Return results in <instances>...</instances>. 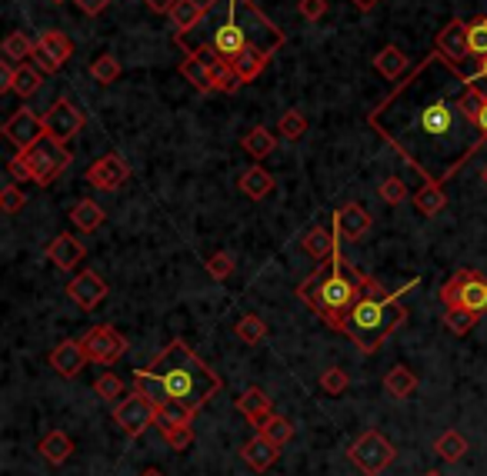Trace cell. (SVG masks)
<instances>
[{"mask_svg": "<svg viewBox=\"0 0 487 476\" xmlns=\"http://www.w3.org/2000/svg\"><path fill=\"white\" fill-rule=\"evenodd\" d=\"M475 80L477 77L464 74L461 63L448 61L441 51L427 53L367 113V127L381 134L424 180L444 187L481 147H487V137L461 111L464 90Z\"/></svg>", "mask_w": 487, "mask_h": 476, "instance_id": "6da1fadb", "label": "cell"}, {"mask_svg": "<svg viewBox=\"0 0 487 476\" xmlns=\"http://www.w3.org/2000/svg\"><path fill=\"white\" fill-rule=\"evenodd\" d=\"M194 30H204V37L177 40V47L210 70L218 94L254 84L268 70L270 57L287 44L281 27L254 0H207L204 17Z\"/></svg>", "mask_w": 487, "mask_h": 476, "instance_id": "7a4b0ae2", "label": "cell"}, {"mask_svg": "<svg viewBox=\"0 0 487 476\" xmlns=\"http://www.w3.org/2000/svg\"><path fill=\"white\" fill-rule=\"evenodd\" d=\"M134 387L141 390L144 397H151L157 406L174 400V403L191 406L194 414H197L220 390V376L214 373L184 340H174L154 364L137 370Z\"/></svg>", "mask_w": 487, "mask_h": 476, "instance_id": "3957f363", "label": "cell"}, {"mask_svg": "<svg viewBox=\"0 0 487 476\" xmlns=\"http://www.w3.org/2000/svg\"><path fill=\"white\" fill-rule=\"evenodd\" d=\"M371 283V276H364L354 264H347V257L334 253L331 260H324L314 274L297 287V297L308 303L324 324L341 333L351 307L358 303L364 287Z\"/></svg>", "mask_w": 487, "mask_h": 476, "instance_id": "277c9868", "label": "cell"}, {"mask_svg": "<svg viewBox=\"0 0 487 476\" xmlns=\"http://www.w3.org/2000/svg\"><path fill=\"white\" fill-rule=\"evenodd\" d=\"M404 320H408V310L400 303V293H387L377 280H371L358 297V303L351 307L341 333L354 340L360 353H374Z\"/></svg>", "mask_w": 487, "mask_h": 476, "instance_id": "5b68a950", "label": "cell"}, {"mask_svg": "<svg viewBox=\"0 0 487 476\" xmlns=\"http://www.w3.org/2000/svg\"><path fill=\"white\" fill-rule=\"evenodd\" d=\"M21 157H24L27 167H30V174H34V184H37V187H51L54 180L70 167V160H74L70 151H67V144L47 137V134H44L30 151L21 153Z\"/></svg>", "mask_w": 487, "mask_h": 476, "instance_id": "8992f818", "label": "cell"}, {"mask_svg": "<svg viewBox=\"0 0 487 476\" xmlns=\"http://www.w3.org/2000/svg\"><path fill=\"white\" fill-rule=\"evenodd\" d=\"M437 297H441L444 307H467V310H475V314L481 316L487 314V276L481 274V270L464 267V270H458V274L441 287Z\"/></svg>", "mask_w": 487, "mask_h": 476, "instance_id": "52a82bcc", "label": "cell"}, {"mask_svg": "<svg viewBox=\"0 0 487 476\" xmlns=\"http://www.w3.org/2000/svg\"><path fill=\"white\" fill-rule=\"evenodd\" d=\"M351 464L358 466L364 476H381L387 466L394 464V447H391V439L384 433H377V430H367V433H360L354 439V447H351Z\"/></svg>", "mask_w": 487, "mask_h": 476, "instance_id": "ba28073f", "label": "cell"}, {"mask_svg": "<svg viewBox=\"0 0 487 476\" xmlns=\"http://www.w3.org/2000/svg\"><path fill=\"white\" fill-rule=\"evenodd\" d=\"M114 423L120 426L128 437H141L147 426L157 423V403L134 387V393L124 397V400L114 406Z\"/></svg>", "mask_w": 487, "mask_h": 476, "instance_id": "9c48e42d", "label": "cell"}, {"mask_svg": "<svg viewBox=\"0 0 487 476\" xmlns=\"http://www.w3.org/2000/svg\"><path fill=\"white\" fill-rule=\"evenodd\" d=\"M80 127H84V111H80L78 103H74V97H67V94H61V97L47 107V113H44L47 137L61 140V144H70V140L80 134Z\"/></svg>", "mask_w": 487, "mask_h": 476, "instance_id": "30bf717a", "label": "cell"}, {"mask_svg": "<svg viewBox=\"0 0 487 476\" xmlns=\"http://www.w3.org/2000/svg\"><path fill=\"white\" fill-rule=\"evenodd\" d=\"M80 343H84V350H87V360L97 366L117 364V360L128 353V340L120 337L114 326H107V324L90 326L87 337L80 340Z\"/></svg>", "mask_w": 487, "mask_h": 476, "instance_id": "8fae6325", "label": "cell"}, {"mask_svg": "<svg viewBox=\"0 0 487 476\" xmlns=\"http://www.w3.org/2000/svg\"><path fill=\"white\" fill-rule=\"evenodd\" d=\"M74 57V44L61 30H40L34 40V63L44 74H57L67 61Z\"/></svg>", "mask_w": 487, "mask_h": 476, "instance_id": "7c38bea8", "label": "cell"}, {"mask_svg": "<svg viewBox=\"0 0 487 476\" xmlns=\"http://www.w3.org/2000/svg\"><path fill=\"white\" fill-rule=\"evenodd\" d=\"M44 134H47V130H44V117H37L30 107H21V111L13 113V117H7V124H4V137L11 140L21 153L30 151Z\"/></svg>", "mask_w": 487, "mask_h": 476, "instance_id": "4fadbf2b", "label": "cell"}, {"mask_svg": "<svg viewBox=\"0 0 487 476\" xmlns=\"http://www.w3.org/2000/svg\"><path fill=\"white\" fill-rule=\"evenodd\" d=\"M128 176H130V167L124 163L120 153H103V157H97V160L87 167L84 180L97 190H117Z\"/></svg>", "mask_w": 487, "mask_h": 476, "instance_id": "5bb4252c", "label": "cell"}, {"mask_svg": "<svg viewBox=\"0 0 487 476\" xmlns=\"http://www.w3.org/2000/svg\"><path fill=\"white\" fill-rule=\"evenodd\" d=\"M107 293H111V290H107V283H103V280L94 274V270H80V276H74V280L67 283V297L78 303L80 310H87V314L101 307Z\"/></svg>", "mask_w": 487, "mask_h": 476, "instance_id": "9a60e30c", "label": "cell"}, {"mask_svg": "<svg viewBox=\"0 0 487 476\" xmlns=\"http://www.w3.org/2000/svg\"><path fill=\"white\" fill-rule=\"evenodd\" d=\"M44 87V70H40L37 63H21V67H11V63H4V84L0 90H11L17 97H34L37 90Z\"/></svg>", "mask_w": 487, "mask_h": 476, "instance_id": "2e32d148", "label": "cell"}, {"mask_svg": "<svg viewBox=\"0 0 487 476\" xmlns=\"http://www.w3.org/2000/svg\"><path fill=\"white\" fill-rule=\"evenodd\" d=\"M371 213L364 210L360 203H344L341 210L334 213V234H337V240H347V243H358L371 230Z\"/></svg>", "mask_w": 487, "mask_h": 476, "instance_id": "e0dca14e", "label": "cell"}, {"mask_svg": "<svg viewBox=\"0 0 487 476\" xmlns=\"http://www.w3.org/2000/svg\"><path fill=\"white\" fill-rule=\"evenodd\" d=\"M87 350H84V343L80 340H64V343H57L51 353V366L57 376H64V380H74L80 376V370L87 366Z\"/></svg>", "mask_w": 487, "mask_h": 476, "instance_id": "ac0fdd59", "label": "cell"}, {"mask_svg": "<svg viewBox=\"0 0 487 476\" xmlns=\"http://www.w3.org/2000/svg\"><path fill=\"white\" fill-rule=\"evenodd\" d=\"M47 260H51L57 270H78L80 260L87 257V247L80 243L78 237H70V234H57V237L47 243Z\"/></svg>", "mask_w": 487, "mask_h": 476, "instance_id": "d6986e66", "label": "cell"}, {"mask_svg": "<svg viewBox=\"0 0 487 476\" xmlns=\"http://www.w3.org/2000/svg\"><path fill=\"white\" fill-rule=\"evenodd\" d=\"M434 44H437V51L454 63H464L467 57H471V51H467V24L458 21V17H454L450 24L441 27V34H437Z\"/></svg>", "mask_w": 487, "mask_h": 476, "instance_id": "ffe728a7", "label": "cell"}, {"mask_svg": "<svg viewBox=\"0 0 487 476\" xmlns=\"http://www.w3.org/2000/svg\"><path fill=\"white\" fill-rule=\"evenodd\" d=\"M244 464L251 466V470H257V473H268L270 466L281 460V447L277 443H270L264 433H257V437H251L247 443H244Z\"/></svg>", "mask_w": 487, "mask_h": 476, "instance_id": "44dd1931", "label": "cell"}, {"mask_svg": "<svg viewBox=\"0 0 487 476\" xmlns=\"http://www.w3.org/2000/svg\"><path fill=\"white\" fill-rule=\"evenodd\" d=\"M301 250L308 253V257H314L318 264H324V260H331L334 253H337V234L324 224L310 226L308 234H304V240H301Z\"/></svg>", "mask_w": 487, "mask_h": 476, "instance_id": "7402d4cb", "label": "cell"}, {"mask_svg": "<svg viewBox=\"0 0 487 476\" xmlns=\"http://www.w3.org/2000/svg\"><path fill=\"white\" fill-rule=\"evenodd\" d=\"M237 410H241V416L247 423L260 426L270 414H274V403H270V397L260 387H247L241 393V400H237Z\"/></svg>", "mask_w": 487, "mask_h": 476, "instance_id": "603a6c76", "label": "cell"}, {"mask_svg": "<svg viewBox=\"0 0 487 476\" xmlns=\"http://www.w3.org/2000/svg\"><path fill=\"white\" fill-rule=\"evenodd\" d=\"M374 70H377L381 77H387V80H404L414 67H410L408 53L400 51L398 44H387L384 51L374 57Z\"/></svg>", "mask_w": 487, "mask_h": 476, "instance_id": "cb8c5ba5", "label": "cell"}, {"mask_svg": "<svg viewBox=\"0 0 487 476\" xmlns=\"http://www.w3.org/2000/svg\"><path fill=\"white\" fill-rule=\"evenodd\" d=\"M237 187H241L244 197H251V201H268V193L274 190V176L254 163V167H247L241 176H237Z\"/></svg>", "mask_w": 487, "mask_h": 476, "instance_id": "d4e9b609", "label": "cell"}, {"mask_svg": "<svg viewBox=\"0 0 487 476\" xmlns=\"http://www.w3.org/2000/svg\"><path fill=\"white\" fill-rule=\"evenodd\" d=\"M204 11H207L204 0H177L167 17H170V24L177 27V34H187V30H194V27L201 24Z\"/></svg>", "mask_w": 487, "mask_h": 476, "instance_id": "484cf974", "label": "cell"}, {"mask_svg": "<svg viewBox=\"0 0 487 476\" xmlns=\"http://www.w3.org/2000/svg\"><path fill=\"white\" fill-rule=\"evenodd\" d=\"M241 147L251 153L254 160H268L270 153H274V147H277V134L268 130V127H251V130L244 134Z\"/></svg>", "mask_w": 487, "mask_h": 476, "instance_id": "4316f807", "label": "cell"}, {"mask_svg": "<svg viewBox=\"0 0 487 476\" xmlns=\"http://www.w3.org/2000/svg\"><path fill=\"white\" fill-rule=\"evenodd\" d=\"M0 53H4V63H11V67H21V63L34 61V40L27 37V34H21V30H11V34L4 37V47H0Z\"/></svg>", "mask_w": 487, "mask_h": 476, "instance_id": "83f0119b", "label": "cell"}, {"mask_svg": "<svg viewBox=\"0 0 487 476\" xmlns=\"http://www.w3.org/2000/svg\"><path fill=\"white\" fill-rule=\"evenodd\" d=\"M70 453H74V443H70V437H67L64 430H54V433H47V437L40 439V456H44L47 464L54 466L67 464Z\"/></svg>", "mask_w": 487, "mask_h": 476, "instance_id": "f1b7e54d", "label": "cell"}, {"mask_svg": "<svg viewBox=\"0 0 487 476\" xmlns=\"http://www.w3.org/2000/svg\"><path fill=\"white\" fill-rule=\"evenodd\" d=\"M103 207L97 201H78L74 207H70V224L78 226L80 234H94L97 226L103 224Z\"/></svg>", "mask_w": 487, "mask_h": 476, "instance_id": "f546056e", "label": "cell"}, {"mask_svg": "<svg viewBox=\"0 0 487 476\" xmlns=\"http://www.w3.org/2000/svg\"><path fill=\"white\" fill-rule=\"evenodd\" d=\"M414 207H417V213L421 217H437V213L448 207V197H444V190H441V184H434V180H427L414 197Z\"/></svg>", "mask_w": 487, "mask_h": 476, "instance_id": "4dcf8cb0", "label": "cell"}, {"mask_svg": "<svg viewBox=\"0 0 487 476\" xmlns=\"http://www.w3.org/2000/svg\"><path fill=\"white\" fill-rule=\"evenodd\" d=\"M194 420V410L191 406H184V403H161L157 406V426H161V433L167 430H174V426H191Z\"/></svg>", "mask_w": 487, "mask_h": 476, "instance_id": "1f68e13d", "label": "cell"}, {"mask_svg": "<svg viewBox=\"0 0 487 476\" xmlns=\"http://www.w3.org/2000/svg\"><path fill=\"white\" fill-rule=\"evenodd\" d=\"M434 453L444 464H458L464 453H467V439H464V433H458V430H448V433H441V437L434 439Z\"/></svg>", "mask_w": 487, "mask_h": 476, "instance_id": "d6a6232c", "label": "cell"}, {"mask_svg": "<svg viewBox=\"0 0 487 476\" xmlns=\"http://www.w3.org/2000/svg\"><path fill=\"white\" fill-rule=\"evenodd\" d=\"M384 390L394 397V400H408L410 393L417 390V376L410 373L408 366H394V370L384 376Z\"/></svg>", "mask_w": 487, "mask_h": 476, "instance_id": "836d02e7", "label": "cell"}, {"mask_svg": "<svg viewBox=\"0 0 487 476\" xmlns=\"http://www.w3.org/2000/svg\"><path fill=\"white\" fill-rule=\"evenodd\" d=\"M257 433H264V437L270 439V443H277V447H284V443H291L294 439V423L287 420V416H277L270 414L264 423L257 426Z\"/></svg>", "mask_w": 487, "mask_h": 476, "instance_id": "e575fe53", "label": "cell"}, {"mask_svg": "<svg viewBox=\"0 0 487 476\" xmlns=\"http://www.w3.org/2000/svg\"><path fill=\"white\" fill-rule=\"evenodd\" d=\"M234 333H237L241 343L254 347V343H260V340L268 337V320H260L257 314H247V316H241V320L234 324Z\"/></svg>", "mask_w": 487, "mask_h": 476, "instance_id": "d590c367", "label": "cell"}, {"mask_svg": "<svg viewBox=\"0 0 487 476\" xmlns=\"http://www.w3.org/2000/svg\"><path fill=\"white\" fill-rule=\"evenodd\" d=\"M467 51H471L475 61L487 57V17H481V13L475 21H467Z\"/></svg>", "mask_w": 487, "mask_h": 476, "instance_id": "8d00e7d4", "label": "cell"}, {"mask_svg": "<svg viewBox=\"0 0 487 476\" xmlns=\"http://www.w3.org/2000/svg\"><path fill=\"white\" fill-rule=\"evenodd\" d=\"M90 77L97 80V84H114V80H120V61H117L114 53H101L97 61L90 63Z\"/></svg>", "mask_w": 487, "mask_h": 476, "instance_id": "74e56055", "label": "cell"}, {"mask_svg": "<svg viewBox=\"0 0 487 476\" xmlns=\"http://www.w3.org/2000/svg\"><path fill=\"white\" fill-rule=\"evenodd\" d=\"M475 324H477V314L475 310H467V307H448V314H444V326H448L454 337L471 333V326Z\"/></svg>", "mask_w": 487, "mask_h": 476, "instance_id": "f35d334b", "label": "cell"}, {"mask_svg": "<svg viewBox=\"0 0 487 476\" xmlns=\"http://www.w3.org/2000/svg\"><path fill=\"white\" fill-rule=\"evenodd\" d=\"M277 134H281L284 140H301L304 134H308V117L301 111H287V113H281V120H277Z\"/></svg>", "mask_w": 487, "mask_h": 476, "instance_id": "ab89813d", "label": "cell"}, {"mask_svg": "<svg viewBox=\"0 0 487 476\" xmlns=\"http://www.w3.org/2000/svg\"><path fill=\"white\" fill-rule=\"evenodd\" d=\"M377 193H381V201H384V203L400 207V203L408 201V184H404L400 176H384V180H381V187H377Z\"/></svg>", "mask_w": 487, "mask_h": 476, "instance_id": "60d3db41", "label": "cell"}, {"mask_svg": "<svg viewBox=\"0 0 487 476\" xmlns=\"http://www.w3.org/2000/svg\"><path fill=\"white\" fill-rule=\"evenodd\" d=\"M347 387H351V376H347V370H341V366H331V370H324V373H321V390H324V393L341 397V393H347Z\"/></svg>", "mask_w": 487, "mask_h": 476, "instance_id": "b9f144b4", "label": "cell"}, {"mask_svg": "<svg viewBox=\"0 0 487 476\" xmlns=\"http://www.w3.org/2000/svg\"><path fill=\"white\" fill-rule=\"evenodd\" d=\"M207 274L214 276V280H227V276L234 274V267H237V260H234L231 250H220L214 253V257H207Z\"/></svg>", "mask_w": 487, "mask_h": 476, "instance_id": "7bdbcfd3", "label": "cell"}, {"mask_svg": "<svg viewBox=\"0 0 487 476\" xmlns=\"http://www.w3.org/2000/svg\"><path fill=\"white\" fill-rule=\"evenodd\" d=\"M94 393H97L101 400H120L124 383H120V376H114V373H101L94 380Z\"/></svg>", "mask_w": 487, "mask_h": 476, "instance_id": "ee69618b", "label": "cell"}, {"mask_svg": "<svg viewBox=\"0 0 487 476\" xmlns=\"http://www.w3.org/2000/svg\"><path fill=\"white\" fill-rule=\"evenodd\" d=\"M27 207V193L21 187H4V193H0V210L7 213V217H13V213H21Z\"/></svg>", "mask_w": 487, "mask_h": 476, "instance_id": "f6af8a7d", "label": "cell"}, {"mask_svg": "<svg viewBox=\"0 0 487 476\" xmlns=\"http://www.w3.org/2000/svg\"><path fill=\"white\" fill-rule=\"evenodd\" d=\"M164 439L170 450H187L194 443V426H174V430H167L164 433Z\"/></svg>", "mask_w": 487, "mask_h": 476, "instance_id": "bcb514c9", "label": "cell"}, {"mask_svg": "<svg viewBox=\"0 0 487 476\" xmlns=\"http://www.w3.org/2000/svg\"><path fill=\"white\" fill-rule=\"evenodd\" d=\"M297 13L310 21V24H318L324 13H327V0H297Z\"/></svg>", "mask_w": 487, "mask_h": 476, "instance_id": "7dc6e473", "label": "cell"}, {"mask_svg": "<svg viewBox=\"0 0 487 476\" xmlns=\"http://www.w3.org/2000/svg\"><path fill=\"white\" fill-rule=\"evenodd\" d=\"M7 174H11V180H34V174H30V167H27V160L17 153L13 160H7Z\"/></svg>", "mask_w": 487, "mask_h": 476, "instance_id": "c3c4849f", "label": "cell"}, {"mask_svg": "<svg viewBox=\"0 0 487 476\" xmlns=\"http://www.w3.org/2000/svg\"><path fill=\"white\" fill-rule=\"evenodd\" d=\"M74 4H78L80 13H87V17H97V13L107 11V4H111V0H74Z\"/></svg>", "mask_w": 487, "mask_h": 476, "instance_id": "681fc988", "label": "cell"}, {"mask_svg": "<svg viewBox=\"0 0 487 476\" xmlns=\"http://www.w3.org/2000/svg\"><path fill=\"white\" fill-rule=\"evenodd\" d=\"M144 4H147L154 13H170V7H174L177 0H144Z\"/></svg>", "mask_w": 487, "mask_h": 476, "instance_id": "f907efd6", "label": "cell"}, {"mask_svg": "<svg viewBox=\"0 0 487 476\" xmlns=\"http://www.w3.org/2000/svg\"><path fill=\"white\" fill-rule=\"evenodd\" d=\"M351 4H354V7H358L360 13H371L374 7H377V4H381V0H351Z\"/></svg>", "mask_w": 487, "mask_h": 476, "instance_id": "816d5d0a", "label": "cell"}, {"mask_svg": "<svg viewBox=\"0 0 487 476\" xmlns=\"http://www.w3.org/2000/svg\"><path fill=\"white\" fill-rule=\"evenodd\" d=\"M477 130L487 137V103H484V111H481V117H477Z\"/></svg>", "mask_w": 487, "mask_h": 476, "instance_id": "f5cc1de1", "label": "cell"}, {"mask_svg": "<svg viewBox=\"0 0 487 476\" xmlns=\"http://www.w3.org/2000/svg\"><path fill=\"white\" fill-rule=\"evenodd\" d=\"M477 77H484V80H487V57H484V61H477Z\"/></svg>", "mask_w": 487, "mask_h": 476, "instance_id": "db71d44e", "label": "cell"}, {"mask_svg": "<svg viewBox=\"0 0 487 476\" xmlns=\"http://www.w3.org/2000/svg\"><path fill=\"white\" fill-rule=\"evenodd\" d=\"M141 476H164V473H161V470H144Z\"/></svg>", "mask_w": 487, "mask_h": 476, "instance_id": "11a10c76", "label": "cell"}, {"mask_svg": "<svg viewBox=\"0 0 487 476\" xmlns=\"http://www.w3.org/2000/svg\"><path fill=\"white\" fill-rule=\"evenodd\" d=\"M424 476H441V473H437V470H427V473H424Z\"/></svg>", "mask_w": 487, "mask_h": 476, "instance_id": "9f6ffc18", "label": "cell"}, {"mask_svg": "<svg viewBox=\"0 0 487 476\" xmlns=\"http://www.w3.org/2000/svg\"><path fill=\"white\" fill-rule=\"evenodd\" d=\"M481 180H484V187H487V167H484V174H481Z\"/></svg>", "mask_w": 487, "mask_h": 476, "instance_id": "6f0895ef", "label": "cell"}, {"mask_svg": "<svg viewBox=\"0 0 487 476\" xmlns=\"http://www.w3.org/2000/svg\"><path fill=\"white\" fill-rule=\"evenodd\" d=\"M54 4H61V0H54Z\"/></svg>", "mask_w": 487, "mask_h": 476, "instance_id": "680465c9", "label": "cell"}]
</instances>
